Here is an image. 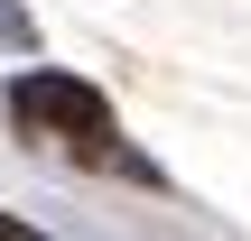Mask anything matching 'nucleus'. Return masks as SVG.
Wrapping results in <instances>:
<instances>
[{
  "label": "nucleus",
  "instance_id": "1",
  "mask_svg": "<svg viewBox=\"0 0 251 241\" xmlns=\"http://www.w3.org/2000/svg\"><path fill=\"white\" fill-rule=\"evenodd\" d=\"M9 130H19L28 149H47V158L93 167V176L158 186V167L121 139V121H112L102 84H84V74H65V65H19V74H9Z\"/></svg>",
  "mask_w": 251,
  "mask_h": 241
},
{
  "label": "nucleus",
  "instance_id": "2",
  "mask_svg": "<svg viewBox=\"0 0 251 241\" xmlns=\"http://www.w3.org/2000/svg\"><path fill=\"white\" fill-rule=\"evenodd\" d=\"M0 46H9V56H37V19H28L19 0H0Z\"/></svg>",
  "mask_w": 251,
  "mask_h": 241
},
{
  "label": "nucleus",
  "instance_id": "3",
  "mask_svg": "<svg viewBox=\"0 0 251 241\" xmlns=\"http://www.w3.org/2000/svg\"><path fill=\"white\" fill-rule=\"evenodd\" d=\"M0 241H37V232H28V223H9V214H0Z\"/></svg>",
  "mask_w": 251,
  "mask_h": 241
}]
</instances>
